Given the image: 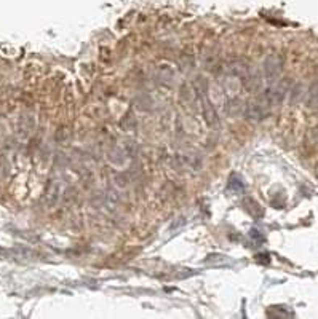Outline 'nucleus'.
<instances>
[{"instance_id":"f257e3e1","label":"nucleus","mask_w":318,"mask_h":319,"mask_svg":"<svg viewBox=\"0 0 318 319\" xmlns=\"http://www.w3.org/2000/svg\"><path fill=\"white\" fill-rule=\"evenodd\" d=\"M281 63L278 56H269L264 63V74L267 77V80H275V77L280 74Z\"/></svg>"},{"instance_id":"f03ea898","label":"nucleus","mask_w":318,"mask_h":319,"mask_svg":"<svg viewBox=\"0 0 318 319\" xmlns=\"http://www.w3.org/2000/svg\"><path fill=\"white\" fill-rule=\"evenodd\" d=\"M203 115L206 118V122L210 123V126H218V117L216 112H214L213 106L210 104V101L203 96Z\"/></svg>"}]
</instances>
